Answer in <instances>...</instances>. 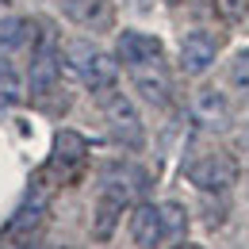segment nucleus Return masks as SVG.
Instances as JSON below:
<instances>
[{
    "instance_id": "0eeeda50",
    "label": "nucleus",
    "mask_w": 249,
    "mask_h": 249,
    "mask_svg": "<svg viewBox=\"0 0 249 249\" xmlns=\"http://www.w3.org/2000/svg\"><path fill=\"white\" fill-rule=\"evenodd\" d=\"M58 77H62V50L42 35L35 42V58H31V73H27V89H31L35 100L50 96L58 89Z\"/></svg>"
},
{
    "instance_id": "a211bd4d",
    "label": "nucleus",
    "mask_w": 249,
    "mask_h": 249,
    "mask_svg": "<svg viewBox=\"0 0 249 249\" xmlns=\"http://www.w3.org/2000/svg\"><path fill=\"white\" fill-rule=\"evenodd\" d=\"M23 100V85H19V73L8 62H0V104H19Z\"/></svg>"
},
{
    "instance_id": "f8f14e48",
    "label": "nucleus",
    "mask_w": 249,
    "mask_h": 249,
    "mask_svg": "<svg viewBox=\"0 0 249 249\" xmlns=\"http://www.w3.org/2000/svg\"><path fill=\"white\" fill-rule=\"evenodd\" d=\"M62 16L73 19L77 27H92V31H107L115 19L111 0H62Z\"/></svg>"
},
{
    "instance_id": "f03ea898",
    "label": "nucleus",
    "mask_w": 249,
    "mask_h": 249,
    "mask_svg": "<svg viewBox=\"0 0 249 249\" xmlns=\"http://www.w3.org/2000/svg\"><path fill=\"white\" fill-rule=\"evenodd\" d=\"M46 211H50V196H46V188L31 184L27 192H23L16 215L4 222V230H0V246H27V238H35V234L42 230Z\"/></svg>"
},
{
    "instance_id": "39448f33",
    "label": "nucleus",
    "mask_w": 249,
    "mask_h": 249,
    "mask_svg": "<svg viewBox=\"0 0 249 249\" xmlns=\"http://www.w3.org/2000/svg\"><path fill=\"white\" fill-rule=\"evenodd\" d=\"M85 157H89V142H85V134H77V130H58V134H54L50 161H46V177H54L58 184H69V180L81 173Z\"/></svg>"
},
{
    "instance_id": "9b49d317",
    "label": "nucleus",
    "mask_w": 249,
    "mask_h": 249,
    "mask_svg": "<svg viewBox=\"0 0 249 249\" xmlns=\"http://www.w3.org/2000/svg\"><path fill=\"white\" fill-rule=\"evenodd\" d=\"M100 192H111V196H119L126 207L146 192V173L138 169V165H130V161H119V165H111L107 173H104V184Z\"/></svg>"
},
{
    "instance_id": "f257e3e1",
    "label": "nucleus",
    "mask_w": 249,
    "mask_h": 249,
    "mask_svg": "<svg viewBox=\"0 0 249 249\" xmlns=\"http://www.w3.org/2000/svg\"><path fill=\"white\" fill-rule=\"evenodd\" d=\"M62 69H69L92 92H111L119 85V58L104 54L89 38H69L62 46Z\"/></svg>"
},
{
    "instance_id": "ddd939ff",
    "label": "nucleus",
    "mask_w": 249,
    "mask_h": 249,
    "mask_svg": "<svg viewBox=\"0 0 249 249\" xmlns=\"http://www.w3.org/2000/svg\"><path fill=\"white\" fill-rule=\"evenodd\" d=\"M130 242L138 249L161 246V207H154V203H134V211H130Z\"/></svg>"
},
{
    "instance_id": "20e7f679",
    "label": "nucleus",
    "mask_w": 249,
    "mask_h": 249,
    "mask_svg": "<svg viewBox=\"0 0 249 249\" xmlns=\"http://www.w3.org/2000/svg\"><path fill=\"white\" fill-rule=\"evenodd\" d=\"M104 126H107V134L126 146V150H142V142H146V130H142V119H138V111H134V104H130V96L123 92H104Z\"/></svg>"
},
{
    "instance_id": "4468645a",
    "label": "nucleus",
    "mask_w": 249,
    "mask_h": 249,
    "mask_svg": "<svg viewBox=\"0 0 249 249\" xmlns=\"http://www.w3.org/2000/svg\"><path fill=\"white\" fill-rule=\"evenodd\" d=\"M31 42H35V23H31V19H23V16H8V19H0V62L16 58V54L27 50Z\"/></svg>"
},
{
    "instance_id": "6ab92c4d",
    "label": "nucleus",
    "mask_w": 249,
    "mask_h": 249,
    "mask_svg": "<svg viewBox=\"0 0 249 249\" xmlns=\"http://www.w3.org/2000/svg\"><path fill=\"white\" fill-rule=\"evenodd\" d=\"M211 8H215V16L222 19V23H242L249 16V0H211Z\"/></svg>"
},
{
    "instance_id": "f3484780",
    "label": "nucleus",
    "mask_w": 249,
    "mask_h": 249,
    "mask_svg": "<svg viewBox=\"0 0 249 249\" xmlns=\"http://www.w3.org/2000/svg\"><path fill=\"white\" fill-rule=\"evenodd\" d=\"M230 89L238 100L249 104V50H238L234 62H230Z\"/></svg>"
},
{
    "instance_id": "aec40b11",
    "label": "nucleus",
    "mask_w": 249,
    "mask_h": 249,
    "mask_svg": "<svg viewBox=\"0 0 249 249\" xmlns=\"http://www.w3.org/2000/svg\"><path fill=\"white\" fill-rule=\"evenodd\" d=\"M238 146H242V150H246V157H249V123L238 130Z\"/></svg>"
},
{
    "instance_id": "7ed1b4c3",
    "label": "nucleus",
    "mask_w": 249,
    "mask_h": 249,
    "mask_svg": "<svg viewBox=\"0 0 249 249\" xmlns=\"http://www.w3.org/2000/svg\"><path fill=\"white\" fill-rule=\"evenodd\" d=\"M238 173H242L238 157L226 154V150H211V154L196 157L188 165V180H192V188H199L203 196L207 192H230L234 180H238Z\"/></svg>"
},
{
    "instance_id": "412c9836",
    "label": "nucleus",
    "mask_w": 249,
    "mask_h": 249,
    "mask_svg": "<svg viewBox=\"0 0 249 249\" xmlns=\"http://www.w3.org/2000/svg\"><path fill=\"white\" fill-rule=\"evenodd\" d=\"M169 4H177V0H169Z\"/></svg>"
},
{
    "instance_id": "1a4fd4ad",
    "label": "nucleus",
    "mask_w": 249,
    "mask_h": 249,
    "mask_svg": "<svg viewBox=\"0 0 249 249\" xmlns=\"http://www.w3.org/2000/svg\"><path fill=\"white\" fill-rule=\"evenodd\" d=\"M218 58V38L207 31H188L180 42V69L188 77H203Z\"/></svg>"
},
{
    "instance_id": "6e6552de",
    "label": "nucleus",
    "mask_w": 249,
    "mask_h": 249,
    "mask_svg": "<svg viewBox=\"0 0 249 249\" xmlns=\"http://www.w3.org/2000/svg\"><path fill=\"white\" fill-rule=\"evenodd\" d=\"M115 58L126 65V69H134V65H154L165 58V46H161V38L157 35H146V31H123L115 38Z\"/></svg>"
},
{
    "instance_id": "423d86ee",
    "label": "nucleus",
    "mask_w": 249,
    "mask_h": 249,
    "mask_svg": "<svg viewBox=\"0 0 249 249\" xmlns=\"http://www.w3.org/2000/svg\"><path fill=\"white\" fill-rule=\"evenodd\" d=\"M192 119H196V126H203L211 134H222V130L234 126V104L215 85L196 89V96H192Z\"/></svg>"
},
{
    "instance_id": "9d476101",
    "label": "nucleus",
    "mask_w": 249,
    "mask_h": 249,
    "mask_svg": "<svg viewBox=\"0 0 249 249\" xmlns=\"http://www.w3.org/2000/svg\"><path fill=\"white\" fill-rule=\"evenodd\" d=\"M130 81H134V89H138V96L146 104H154V107H169L173 104V81H169V73H165L161 62L134 65L130 69Z\"/></svg>"
},
{
    "instance_id": "2eb2a0df",
    "label": "nucleus",
    "mask_w": 249,
    "mask_h": 249,
    "mask_svg": "<svg viewBox=\"0 0 249 249\" xmlns=\"http://www.w3.org/2000/svg\"><path fill=\"white\" fill-rule=\"evenodd\" d=\"M126 211V203L119 196H111V192H100V199H96V215H92V234L100 242H107L111 234H115V222L119 215Z\"/></svg>"
},
{
    "instance_id": "dca6fc26",
    "label": "nucleus",
    "mask_w": 249,
    "mask_h": 249,
    "mask_svg": "<svg viewBox=\"0 0 249 249\" xmlns=\"http://www.w3.org/2000/svg\"><path fill=\"white\" fill-rule=\"evenodd\" d=\"M188 242V211L184 203L169 199L161 207V246H184Z\"/></svg>"
}]
</instances>
